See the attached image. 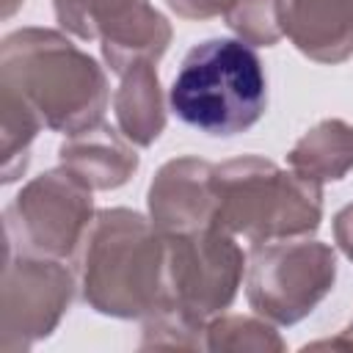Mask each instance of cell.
I'll return each instance as SVG.
<instances>
[{
  "instance_id": "obj_18",
  "label": "cell",
  "mask_w": 353,
  "mask_h": 353,
  "mask_svg": "<svg viewBox=\"0 0 353 353\" xmlns=\"http://www.w3.org/2000/svg\"><path fill=\"white\" fill-rule=\"evenodd\" d=\"M223 19L232 33L251 47H273L284 36L279 0H237Z\"/></svg>"
},
{
  "instance_id": "obj_10",
  "label": "cell",
  "mask_w": 353,
  "mask_h": 353,
  "mask_svg": "<svg viewBox=\"0 0 353 353\" xmlns=\"http://www.w3.org/2000/svg\"><path fill=\"white\" fill-rule=\"evenodd\" d=\"M281 30L317 63H342L353 55V0H279Z\"/></svg>"
},
{
  "instance_id": "obj_5",
  "label": "cell",
  "mask_w": 353,
  "mask_h": 353,
  "mask_svg": "<svg viewBox=\"0 0 353 353\" xmlns=\"http://www.w3.org/2000/svg\"><path fill=\"white\" fill-rule=\"evenodd\" d=\"M336 254L320 240L251 243L245 254V298L276 325H295L334 290Z\"/></svg>"
},
{
  "instance_id": "obj_4",
  "label": "cell",
  "mask_w": 353,
  "mask_h": 353,
  "mask_svg": "<svg viewBox=\"0 0 353 353\" xmlns=\"http://www.w3.org/2000/svg\"><path fill=\"white\" fill-rule=\"evenodd\" d=\"M215 226L248 243L309 237L323 221V185L259 154L215 165Z\"/></svg>"
},
{
  "instance_id": "obj_2",
  "label": "cell",
  "mask_w": 353,
  "mask_h": 353,
  "mask_svg": "<svg viewBox=\"0 0 353 353\" xmlns=\"http://www.w3.org/2000/svg\"><path fill=\"white\" fill-rule=\"evenodd\" d=\"M77 279L94 312L143 320L165 303V234L135 210H99L80 243Z\"/></svg>"
},
{
  "instance_id": "obj_15",
  "label": "cell",
  "mask_w": 353,
  "mask_h": 353,
  "mask_svg": "<svg viewBox=\"0 0 353 353\" xmlns=\"http://www.w3.org/2000/svg\"><path fill=\"white\" fill-rule=\"evenodd\" d=\"M287 345L270 320L248 314H215L204 328V350L221 353H281Z\"/></svg>"
},
{
  "instance_id": "obj_11",
  "label": "cell",
  "mask_w": 353,
  "mask_h": 353,
  "mask_svg": "<svg viewBox=\"0 0 353 353\" xmlns=\"http://www.w3.org/2000/svg\"><path fill=\"white\" fill-rule=\"evenodd\" d=\"M58 160L91 190H116L130 182L141 165L138 152L121 135V130H113L105 121L69 135L58 146Z\"/></svg>"
},
{
  "instance_id": "obj_3",
  "label": "cell",
  "mask_w": 353,
  "mask_h": 353,
  "mask_svg": "<svg viewBox=\"0 0 353 353\" xmlns=\"http://www.w3.org/2000/svg\"><path fill=\"white\" fill-rule=\"evenodd\" d=\"M174 116L215 138L251 130L268 108V77L259 55L240 39L196 44L168 91Z\"/></svg>"
},
{
  "instance_id": "obj_13",
  "label": "cell",
  "mask_w": 353,
  "mask_h": 353,
  "mask_svg": "<svg viewBox=\"0 0 353 353\" xmlns=\"http://www.w3.org/2000/svg\"><path fill=\"white\" fill-rule=\"evenodd\" d=\"M287 163L298 176L317 185L345 179L353 171V124L345 119H323L295 141Z\"/></svg>"
},
{
  "instance_id": "obj_1",
  "label": "cell",
  "mask_w": 353,
  "mask_h": 353,
  "mask_svg": "<svg viewBox=\"0 0 353 353\" xmlns=\"http://www.w3.org/2000/svg\"><path fill=\"white\" fill-rule=\"evenodd\" d=\"M0 91L25 102L47 130L77 135L108 108L102 66L52 28H19L0 44Z\"/></svg>"
},
{
  "instance_id": "obj_20",
  "label": "cell",
  "mask_w": 353,
  "mask_h": 353,
  "mask_svg": "<svg viewBox=\"0 0 353 353\" xmlns=\"http://www.w3.org/2000/svg\"><path fill=\"white\" fill-rule=\"evenodd\" d=\"M334 240L342 248V254L353 262V204H345L334 215Z\"/></svg>"
},
{
  "instance_id": "obj_21",
  "label": "cell",
  "mask_w": 353,
  "mask_h": 353,
  "mask_svg": "<svg viewBox=\"0 0 353 353\" xmlns=\"http://www.w3.org/2000/svg\"><path fill=\"white\" fill-rule=\"evenodd\" d=\"M309 347H334V350H353V323L350 325H345L342 331H339V336H334V339H320V342H312V345H306V350Z\"/></svg>"
},
{
  "instance_id": "obj_6",
  "label": "cell",
  "mask_w": 353,
  "mask_h": 353,
  "mask_svg": "<svg viewBox=\"0 0 353 353\" xmlns=\"http://www.w3.org/2000/svg\"><path fill=\"white\" fill-rule=\"evenodd\" d=\"M94 215L91 188L58 165L33 176L3 210V243L69 259L80 248Z\"/></svg>"
},
{
  "instance_id": "obj_16",
  "label": "cell",
  "mask_w": 353,
  "mask_h": 353,
  "mask_svg": "<svg viewBox=\"0 0 353 353\" xmlns=\"http://www.w3.org/2000/svg\"><path fill=\"white\" fill-rule=\"evenodd\" d=\"M41 119L19 102L14 94L0 91V141H3V182H14L25 174L30 160V143L41 130Z\"/></svg>"
},
{
  "instance_id": "obj_12",
  "label": "cell",
  "mask_w": 353,
  "mask_h": 353,
  "mask_svg": "<svg viewBox=\"0 0 353 353\" xmlns=\"http://www.w3.org/2000/svg\"><path fill=\"white\" fill-rule=\"evenodd\" d=\"M113 94V113L121 135L132 146H152L165 130V99L157 77V61H135L121 74Z\"/></svg>"
},
{
  "instance_id": "obj_7",
  "label": "cell",
  "mask_w": 353,
  "mask_h": 353,
  "mask_svg": "<svg viewBox=\"0 0 353 353\" xmlns=\"http://www.w3.org/2000/svg\"><path fill=\"white\" fill-rule=\"evenodd\" d=\"M245 273V254L234 234L204 226L165 234V303L207 323L232 306Z\"/></svg>"
},
{
  "instance_id": "obj_9",
  "label": "cell",
  "mask_w": 353,
  "mask_h": 353,
  "mask_svg": "<svg viewBox=\"0 0 353 353\" xmlns=\"http://www.w3.org/2000/svg\"><path fill=\"white\" fill-rule=\"evenodd\" d=\"M215 165L201 157H174L163 163L149 185V221L160 234H182L215 221Z\"/></svg>"
},
{
  "instance_id": "obj_8",
  "label": "cell",
  "mask_w": 353,
  "mask_h": 353,
  "mask_svg": "<svg viewBox=\"0 0 353 353\" xmlns=\"http://www.w3.org/2000/svg\"><path fill=\"white\" fill-rule=\"evenodd\" d=\"M72 295L74 276L61 259L6 243L0 287V350L19 353L47 339L66 314Z\"/></svg>"
},
{
  "instance_id": "obj_17",
  "label": "cell",
  "mask_w": 353,
  "mask_h": 353,
  "mask_svg": "<svg viewBox=\"0 0 353 353\" xmlns=\"http://www.w3.org/2000/svg\"><path fill=\"white\" fill-rule=\"evenodd\" d=\"M204 328L207 323L179 312L176 306H160L157 312L143 317L141 350H149V347L204 350Z\"/></svg>"
},
{
  "instance_id": "obj_19",
  "label": "cell",
  "mask_w": 353,
  "mask_h": 353,
  "mask_svg": "<svg viewBox=\"0 0 353 353\" xmlns=\"http://www.w3.org/2000/svg\"><path fill=\"white\" fill-rule=\"evenodd\" d=\"M168 8L182 17V19H212V17H226L237 0H165Z\"/></svg>"
},
{
  "instance_id": "obj_22",
  "label": "cell",
  "mask_w": 353,
  "mask_h": 353,
  "mask_svg": "<svg viewBox=\"0 0 353 353\" xmlns=\"http://www.w3.org/2000/svg\"><path fill=\"white\" fill-rule=\"evenodd\" d=\"M22 0H3V17H11Z\"/></svg>"
},
{
  "instance_id": "obj_14",
  "label": "cell",
  "mask_w": 353,
  "mask_h": 353,
  "mask_svg": "<svg viewBox=\"0 0 353 353\" xmlns=\"http://www.w3.org/2000/svg\"><path fill=\"white\" fill-rule=\"evenodd\" d=\"M63 30L91 41L105 39L149 8V0H52Z\"/></svg>"
}]
</instances>
